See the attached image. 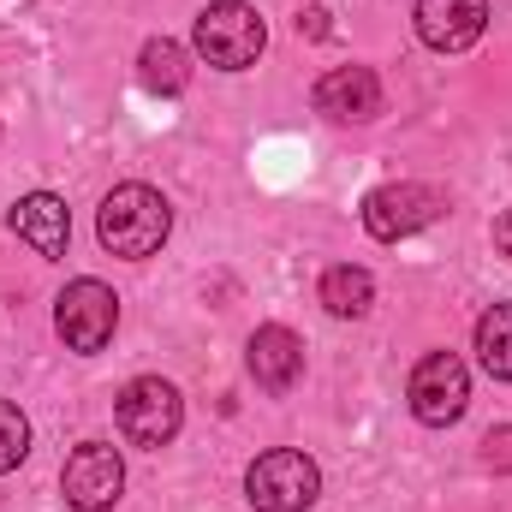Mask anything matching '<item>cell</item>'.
<instances>
[{
	"label": "cell",
	"instance_id": "obj_1",
	"mask_svg": "<svg viewBox=\"0 0 512 512\" xmlns=\"http://www.w3.org/2000/svg\"><path fill=\"white\" fill-rule=\"evenodd\" d=\"M167 233H173V209H167V197L155 185H137V179L114 185L102 197V209H96V239L114 256H126V262L155 256L167 245Z\"/></svg>",
	"mask_w": 512,
	"mask_h": 512
},
{
	"label": "cell",
	"instance_id": "obj_2",
	"mask_svg": "<svg viewBox=\"0 0 512 512\" xmlns=\"http://www.w3.org/2000/svg\"><path fill=\"white\" fill-rule=\"evenodd\" d=\"M191 42H197V54H203L209 66L245 72V66H256V54L268 48V24H262V12H256L251 0H209V6L197 12Z\"/></svg>",
	"mask_w": 512,
	"mask_h": 512
},
{
	"label": "cell",
	"instance_id": "obj_3",
	"mask_svg": "<svg viewBox=\"0 0 512 512\" xmlns=\"http://www.w3.org/2000/svg\"><path fill=\"white\" fill-rule=\"evenodd\" d=\"M316 495H322V471L298 447H274V453L251 459V471H245V501L256 512H310Z\"/></svg>",
	"mask_w": 512,
	"mask_h": 512
},
{
	"label": "cell",
	"instance_id": "obj_4",
	"mask_svg": "<svg viewBox=\"0 0 512 512\" xmlns=\"http://www.w3.org/2000/svg\"><path fill=\"white\" fill-rule=\"evenodd\" d=\"M114 417H120V435H126L131 447L161 453L179 435V423H185V399H179V387L161 382V376H137V382H126Z\"/></svg>",
	"mask_w": 512,
	"mask_h": 512
},
{
	"label": "cell",
	"instance_id": "obj_5",
	"mask_svg": "<svg viewBox=\"0 0 512 512\" xmlns=\"http://www.w3.org/2000/svg\"><path fill=\"white\" fill-rule=\"evenodd\" d=\"M447 197L435 185H417V179H399V185H376L364 197V233L376 245H399L411 233H423L429 221H441Z\"/></svg>",
	"mask_w": 512,
	"mask_h": 512
},
{
	"label": "cell",
	"instance_id": "obj_6",
	"mask_svg": "<svg viewBox=\"0 0 512 512\" xmlns=\"http://www.w3.org/2000/svg\"><path fill=\"white\" fill-rule=\"evenodd\" d=\"M405 399H411V417H417V423L447 429V423H459L465 405H471V370H465L453 352H429V358H417V370H411V382H405Z\"/></svg>",
	"mask_w": 512,
	"mask_h": 512
},
{
	"label": "cell",
	"instance_id": "obj_7",
	"mask_svg": "<svg viewBox=\"0 0 512 512\" xmlns=\"http://www.w3.org/2000/svg\"><path fill=\"white\" fill-rule=\"evenodd\" d=\"M54 328H60V340H66V352H102L108 340H114V328H120V298H114V286H102V280H72L66 292H60V304H54Z\"/></svg>",
	"mask_w": 512,
	"mask_h": 512
},
{
	"label": "cell",
	"instance_id": "obj_8",
	"mask_svg": "<svg viewBox=\"0 0 512 512\" xmlns=\"http://www.w3.org/2000/svg\"><path fill=\"white\" fill-rule=\"evenodd\" d=\"M126 489V465H120V447L108 441H78L66 453V471H60V495L66 507L78 512H108Z\"/></svg>",
	"mask_w": 512,
	"mask_h": 512
},
{
	"label": "cell",
	"instance_id": "obj_9",
	"mask_svg": "<svg viewBox=\"0 0 512 512\" xmlns=\"http://www.w3.org/2000/svg\"><path fill=\"white\" fill-rule=\"evenodd\" d=\"M417 36L435 54H465L489 30V0H417Z\"/></svg>",
	"mask_w": 512,
	"mask_h": 512
},
{
	"label": "cell",
	"instance_id": "obj_10",
	"mask_svg": "<svg viewBox=\"0 0 512 512\" xmlns=\"http://www.w3.org/2000/svg\"><path fill=\"white\" fill-rule=\"evenodd\" d=\"M316 114L340 120V126H364L382 114V78L370 66H334L316 78Z\"/></svg>",
	"mask_w": 512,
	"mask_h": 512
},
{
	"label": "cell",
	"instance_id": "obj_11",
	"mask_svg": "<svg viewBox=\"0 0 512 512\" xmlns=\"http://www.w3.org/2000/svg\"><path fill=\"white\" fill-rule=\"evenodd\" d=\"M245 364H251V382L262 387V393H292L298 376H304V340H298L292 328L268 322V328H256L251 334Z\"/></svg>",
	"mask_w": 512,
	"mask_h": 512
},
{
	"label": "cell",
	"instance_id": "obj_12",
	"mask_svg": "<svg viewBox=\"0 0 512 512\" xmlns=\"http://www.w3.org/2000/svg\"><path fill=\"white\" fill-rule=\"evenodd\" d=\"M12 233L30 245L36 256H66V239H72V215L54 191H30L12 203Z\"/></svg>",
	"mask_w": 512,
	"mask_h": 512
},
{
	"label": "cell",
	"instance_id": "obj_13",
	"mask_svg": "<svg viewBox=\"0 0 512 512\" xmlns=\"http://www.w3.org/2000/svg\"><path fill=\"white\" fill-rule=\"evenodd\" d=\"M316 298H322L328 316L358 322V316H370V304H376V280H370V268H358V262H334V268L322 274Z\"/></svg>",
	"mask_w": 512,
	"mask_h": 512
},
{
	"label": "cell",
	"instance_id": "obj_14",
	"mask_svg": "<svg viewBox=\"0 0 512 512\" xmlns=\"http://www.w3.org/2000/svg\"><path fill=\"white\" fill-rule=\"evenodd\" d=\"M137 84L155 90V96H179L191 84V54L173 36H149L143 54H137Z\"/></svg>",
	"mask_w": 512,
	"mask_h": 512
},
{
	"label": "cell",
	"instance_id": "obj_15",
	"mask_svg": "<svg viewBox=\"0 0 512 512\" xmlns=\"http://www.w3.org/2000/svg\"><path fill=\"white\" fill-rule=\"evenodd\" d=\"M477 358L495 382H512V304H489L477 316Z\"/></svg>",
	"mask_w": 512,
	"mask_h": 512
},
{
	"label": "cell",
	"instance_id": "obj_16",
	"mask_svg": "<svg viewBox=\"0 0 512 512\" xmlns=\"http://www.w3.org/2000/svg\"><path fill=\"white\" fill-rule=\"evenodd\" d=\"M24 453H30V423H24V411L12 399H0V477L18 471Z\"/></svg>",
	"mask_w": 512,
	"mask_h": 512
},
{
	"label": "cell",
	"instance_id": "obj_17",
	"mask_svg": "<svg viewBox=\"0 0 512 512\" xmlns=\"http://www.w3.org/2000/svg\"><path fill=\"white\" fill-rule=\"evenodd\" d=\"M483 459H489V465H501V471H512V429H489Z\"/></svg>",
	"mask_w": 512,
	"mask_h": 512
},
{
	"label": "cell",
	"instance_id": "obj_18",
	"mask_svg": "<svg viewBox=\"0 0 512 512\" xmlns=\"http://www.w3.org/2000/svg\"><path fill=\"white\" fill-rule=\"evenodd\" d=\"M298 36H310V42H322V36H328V12H322V6H310V12H298Z\"/></svg>",
	"mask_w": 512,
	"mask_h": 512
},
{
	"label": "cell",
	"instance_id": "obj_19",
	"mask_svg": "<svg viewBox=\"0 0 512 512\" xmlns=\"http://www.w3.org/2000/svg\"><path fill=\"white\" fill-rule=\"evenodd\" d=\"M495 251L512 256V209H507V215H495Z\"/></svg>",
	"mask_w": 512,
	"mask_h": 512
}]
</instances>
